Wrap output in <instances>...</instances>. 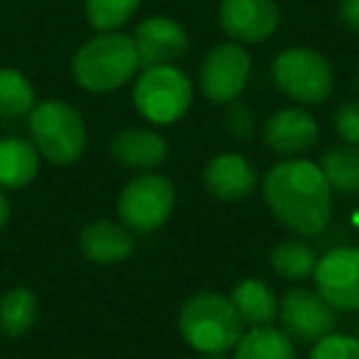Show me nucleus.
<instances>
[{
    "label": "nucleus",
    "mask_w": 359,
    "mask_h": 359,
    "mask_svg": "<svg viewBox=\"0 0 359 359\" xmlns=\"http://www.w3.org/2000/svg\"><path fill=\"white\" fill-rule=\"evenodd\" d=\"M308 359H359V339L332 332L313 344Z\"/></svg>",
    "instance_id": "nucleus-26"
},
{
    "label": "nucleus",
    "mask_w": 359,
    "mask_h": 359,
    "mask_svg": "<svg viewBox=\"0 0 359 359\" xmlns=\"http://www.w3.org/2000/svg\"><path fill=\"white\" fill-rule=\"evenodd\" d=\"M251 76V55L239 42H219L200 65V89L212 104H229L244 94Z\"/></svg>",
    "instance_id": "nucleus-9"
},
{
    "label": "nucleus",
    "mask_w": 359,
    "mask_h": 359,
    "mask_svg": "<svg viewBox=\"0 0 359 359\" xmlns=\"http://www.w3.org/2000/svg\"><path fill=\"white\" fill-rule=\"evenodd\" d=\"M140 69L133 35L126 32H96L76 50L72 74L76 84L94 94H109L126 86Z\"/></svg>",
    "instance_id": "nucleus-2"
},
{
    "label": "nucleus",
    "mask_w": 359,
    "mask_h": 359,
    "mask_svg": "<svg viewBox=\"0 0 359 359\" xmlns=\"http://www.w3.org/2000/svg\"><path fill=\"white\" fill-rule=\"evenodd\" d=\"M37 298L27 288H13L0 298V332L8 337H20L35 325Z\"/></svg>",
    "instance_id": "nucleus-22"
},
{
    "label": "nucleus",
    "mask_w": 359,
    "mask_h": 359,
    "mask_svg": "<svg viewBox=\"0 0 359 359\" xmlns=\"http://www.w3.org/2000/svg\"><path fill=\"white\" fill-rule=\"evenodd\" d=\"M79 249L89 261L101 266H111L126 261L135 251L133 231L121 222L96 219L86 224L79 234Z\"/></svg>",
    "instance_id": "nucleus-16"
},
{
    "label": "nucleus",
    "mask_w": 359,
    "mask_h": 359,
    "mask_svg": "<svg viewBox=\"0 0 359 359\" xmlns=\"http://www.w3.org/2000/svg\"><path fill=\"white\" fill-rule=\"evenodd\" d=\"M202 185L222 202H241L259 187V172L239 153L215 155L202 170Z\"/></svg>",
    "instance_id": "nucleus-14"
},
{
    "label": "nucleus",
    "mask_w": 359,
    "mask_h": 359,
    "mask_svg": "<svg viewBox=\"0 0 359 359\" xmlns=\"http://www.w3.org/2000/svg\"><path fill=\"white\" fill-rule=\"evenodd\" d=\"M222 121H224V128L226 133L231 135V138L236 140H251L256 133V114L251 111L249 104H244V101H229V104H224V116H222Z\"/></svg>",
    "instance_id": "nucleus-25"
},
{
    "label": "nucleus",
    "mask_w": 359,
    "mask_h": 359,
    "mask_svg": "<svg viewBox=\"0 0 359 359\" xmlns=\"http://www.w3.org/2000/svg\"><path fill=\"white\" fill-rule=\"evenodd\" d=\"M271 79L280 94L303 106L323 104L334 91V72L327 57L313 47H288L271 65Z\"/></svg>",
    "instance_id": "nucleus-6"
},
{
    "label": "nucleus",
    "mask_w": 359,
    "mask_h": 359,
    "mask_svg": "<svg viewBox=\"0 0 359 359\" xmlns=\"http://www.w3.org/2000/svg\"><path fill=\"white\" fill-rule=\"evenodd\" d=\"M200 359H226V354H202Z\"/></svg>",
    "instance_id": "nucleus-30"
},
{
    "label": "nucleus",
    "mask_w": 359,
    "mask_h": 359,
    "mask_svg": "<svg viewBox=\"0 0 359 359\" xmlns=\"http://www.w3.org/2000/svg\"><path fill=\"white\" fill-rule=\"evenodd\" d=\"M318 168L323 170L325 180L332 192L354 195L359 192V145L334 143L320 153Z\"/></svg>",
    "instance_id": "nucleus-19"
},
{
    "label": "nucleus",
    "mask_w": 359,
    "mask_h": 359,
    "mask_svg": "<svg viewBox=\"0 0 359 359\" xmlns=\"http://www.w3.org/2000/svg\"><path fill=\"white\" fill-rule=\"evenodd\" d=\"M180 334L200 354H226L244 334V323L229 298L212 290L195 293L177 315Z\"/></svg>",
    "instance_id": "nucleus-3"
},
{
    "label": "nucleus",
    "mask_w": 359,
    "mask_h": 359,
    "mask_svg": "<svg viewBox=\"0 0 359 359\" xmlns=\"http://www.w3.org/2000/svg\"><path fill=\"white\" fill-rule=\"evenodd\" d=\"M217 20L231 42L259 45L278 30L280 8L276 0H219Z\"/></svg>",
    "instance_id": "nucleus-11"
},
{
    "label": "nucleus",
    "mask_w": 359,
    "mask_h": 359,
    "mask_svg": "<svg viewBox=\"0 0 359 359\" xmlns=\"http://www.w3.org/2000/svg\"><path fill=\"white\" fill-rule=\"evenodd\" d=\"M332 126L342 143L359 145V99L342 101L332 116Z\"/></svg>",
    "instance_id": "nucleus-27"
},
{
    "label": "nucleus",
    "mask_w": 359,
    "mask_h": 359,
    "mask_svg": "<svg viewBox=\"0 0 359 359\" xmlns=\"http://www.w3.org/2000/svg\"><path fill=\"white\" fill-rule=\"evenodd\" d=\"M135 52L140 69L158 65H177L190 52V35L177 20L165 15H150L135 27Z\"/></svg>",
    "instance_id": "nucleus-12"
},
{
    "label": "nucleus",
    "mask_w": 359,
    "mask_h": 359,
    "mask_svg": "<svg viewBox=\"0 0 359 359\" xmlns=\"http://www.w3.org/2000/svg\"><path fill=\"white\" fill-rule=\"evenodd\" d=\"M27 118L32 145L52 165H72L86 150V123L67 101L47 99L35 104Z\"/></svg>",
    "instance_id": "nucleus-4"
},
{
    "label": "nucleus",
    "mask_w": 359,
    "mask_h": 359,
    "mask_svg": "<svg viewBox=\"0 0 359 359\" xmlns=\"http://www.w3.org/2000/svg\"><path fill=\"white\" fill-rule=\"evenodd\" d=\"M40 172V153L22 138L0 140V190L30 185Z\"/></svg>",
    "instance_id": "nucleus-18"
},
{
    "label": "nucleus",
    "mask_w": 359,
    "mask_h": 359,
    "mask_svg": "<svg viewBox=\"0 0 359 359\" xmlns=\"http://www.w3.org/2000/svg\"><path fill=\"white\" fill-rule=\"evenodd\" d=\"M337 15L347 30L359 35V0H342L337 8Z\"/></svg>",
    "instance_id": "nucleus-28"
},
{
    "label": "nucleus",
    "mask_w": 359,
    "mask_h": 359,
    "mask_svg": "<svg viewBox=\"0 0 359 359\" xmlns=\"http://www.w3.org/2000/svg\"><path fill=\"white\" fill-rule=\"evenodd\" d=\"M280 330L295 344H310L327 337L337 327V310L313 288L293 285L278 298Z\"/></svg>",
    "instance_id": "nucleus-8"
},
{
    "label": "nucleus",
    "mask_w": 359,
    "mask_h": 359,
    "mask_svg": "<svg viewBox=\"0 0 359 359\" xmlns=\"http://www.w3.org/2000/svg\"><path fill=\"white\" fill-rule=\"evenodd\" d=\"M118 219L135 234H150L170 219L175 210V187L165 175L143 172L121 190Z\"/></svg>",
    "instance_id": "nucleus-7"
},
{
    "label": "nucleus",
    "mask_w": 359,
    "mask_h": 359,
    "mask_svg": "<svg viewBox=\"0 0 359 359\" xmlns=\"http://www.w3.org/2000/svg\"><path fill=\"white\" fill-rule=\"evenodd\" d=\"M318 259L315 249L303 239H283L269 254L271 269L285 280H305L313 276Z\"/></svg>",
    "instance_id": "nucleus-21"
},
{
    "label": "nucleus",
    "mask_w": 359,
    "mask_h": 359,
    "mask_svg": "<svg viewBox=\"0 0 359 359\" xmlns=\"http://www.w3.org/2000/svg\"><path fill=\"white\" fill-rule=\"evenodd\" d=\"M195 89L185 72L177 65L143 67L133 86L135 111L145 121L168 126L180 121L190 111Z\"/></svg>",
    "instance_id": "nucleus-5"
},
{
    "label": "nucleus",
    "mask_w": 359,
    "mask_h": 359,
    "mask_svg": "<svg viewBox=\"0 0 359 359\" xmlns=\"http://www.w3.org/2000/svg\"><path fill=\"white\" fill-rule=\"evenodd\" d=\"M315 290L337 313L359 310V246H334L318 259Z\"/></svg>",
    "instance_id": "nucleus-10"
},
{
    "label": "nucleus",
    "mask_w": 359,
    "mask_h": 359,
    "mask_svg": "<svg viewBox=\"0 0 359 359\" xmlns=\"http://www.w3.org/2000/svg\"><path fill=\"white\" fill-rule=\"evenodd\" d=\"M320 140V126L303 106L278 109L264 126V143L280 158H300Z\"/></svg>",
    "instance_id": "nucleus-13"
},
{
    "label": "nucleus",
    "mask_w": 359,
    "mask_h": 359,
    "mask_svg": "<svg viewBox=\"0 0 359 359\" xmlns=\"http://www.w3.org/2000/svg\"><path fill=\"white\" fill-rule=\"evenodd\" d=\"M111 155L118 165L140 172H153L168 158V140L153 128H121L111 138Z\"/></svg>",
    "instance_id": "nucleus-15"
},
{
    "label": "nucleus",
    "mask_w": 359,
    "mask_h": 359,
    "mask_svg": "<svg viewBox=\"0 0 359 359\" xmlns=\"http://www.w3.org/2000/svg\"><path fill=\"white\" fill-rule=\"evenodd\" d=\"M8 219H11V202H8V197L0 190V229L8 224Z\"/></svg>",
    "instance_id": "nucleus-29"
},
{
    "label": "nucleus",
    "mask_w": 359,
    "mask_h": 359,
    "mask_svg": "<svg viewBox=\"0 0 359 359\" xmlns=\"http://www.w3.org/2000/svg\"><path fill=\"white\" fill-rule=\"evenodd\" d=\"M244 327H266L278 320V298L273 288L261 278H244L231 288L229 295Z\"/></svg>",
    "instance_id": "nucleus-17"
},
{
    "label": "nucleus",
    "mask_w": 359,
    "mask_h": 359,
    "mask_svg": "<svg viewBox=\"0 0 359 359\" xmlns=\"http://www.w3.org/2000/svg\"><path fill=\"white\" fill-rule=\"evenodd\" d=\"M231 359H298L295 342L276 325L249 327L234 344Z\"/></svg>",
    "instance_id": "nucleus-20"
},
{
    "label": "nucleus",
    "mask_w": 359,
    "mask_h": 359,
    "mask_svg": "<svg viewBox=\"0 0 359 359\" xmlns=\"http://www.w3.org/2000/svg\"><path fill=\"white\" fill-rule=\"evenodd\" d=\"M357 339H359V327H357Z\"/></svg>",
    "instance_id": "nucleus-31"
},
{
    "label": "nucleus",
    "mask_w": 359,
    "mask_h": 359,
    "mask_svg": "<svg viewBox=\"0 0 359 359\" xmlns=\"http://www.w3.org/2000/svg\"><path fill=\"white\" fill-rule=\"evenodd\" d=\"M35 104V89L27 81V76L18 69L3 67L0 69V116L6 118L30 116Z\"/></svg>",
    "instance_id": "nucleus-23"
},
{
    "label": "nucleus",
    "mask_w": 359,
    "mask_h": 359,
    "mask_svg": "<svg viewBox=\"0 0 359 359\" xmlns=\"http://www.w3.org/2000/svg\"><path fill=\"white\" fill-rule=\"evenodd\" d=\"M140 0H84V13L96 32H116L133 20Z\"/></svg>",
    "instance_id": "nucleus-24"
},
{
    "label": "nucleus",
    "mask_w": 359,
    "mask_h": 359,
    "mask_svg": "<svg viewBox=\"0 0 359 359\" xmlns=\"http://www.w3.org/2000/svg\"><path fill=\"white\" fill-rule=\"evenodd\" d=\"M264 200L273 217L298 236H320L332 219V190L318 163L285 158L266 172Z\"/></svg>",
    "instance_id": "nucleus-1"
}]
</instances>
